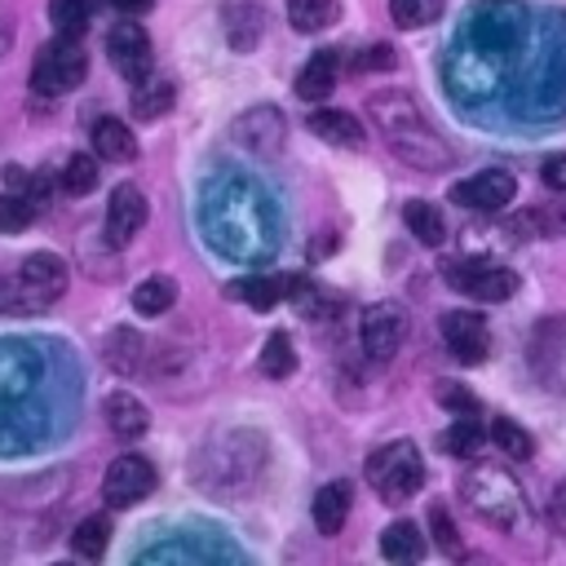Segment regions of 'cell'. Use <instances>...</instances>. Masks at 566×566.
<instances>
[{"label": "cell", "mask_w": 566, "mask_h": 566, "mask_svg": "<svg viewBox=\"0 0 566 566\" xmlns=\"http://www.w3.org/2000/svg\"><path fill=\"white\" fill-rule=\"evenodd\" d=\"M172 301H177V283H172L168 274H150V279H142V283L133 287V310L146 314V318L168 314Z\"/></svg>", "instance_id": "d4e9b609"}, {"label": "cell", "mask_w": 566, "mask_h": 566, "mask_svg": "<svg viewBox=\"0 0 566 566\" xmlns=\"http://www.w3.org/2000/svg\"><path fill=\"white\" fill-rule=\"evenodd\" d=\"M522 35L526 9L517 0H486L469 9L460 40L447 53V88L460 102H491L509 80V62L522 49Z\"/></svg>", "instance_id": "6da1fadb"}, {"label": "cell", "mask_w": 566, "mask_h": 566, "mask_svg": "<svg viewBox=\"0 0 566 566\" xmlns=\"http://www.w3.org/2000/svg\"><path fill=\"white\" fill-rule=\"evenodd\" d=\"M146 226V195L133 186V181H119L106 199V221H102V234L111 248H128L137 239V230Z\"/></svg>", "instance_id": "8fae6325"}, {"label": "cell", "mask_w": 566, "mask_h": 566, "mask_svg": "<svg viewBox=\"0 0 566 566\" xmlns=\"http://www.w3.org/2000/svg\"><path fill=\"white\" fill-rule=\"evenodd\" d=\"M438 13H442V0H389V18L402 31H416V27L438 22Z\"/></svg>", "instance_id": "d6a6232c"}, {"label": "cell", "mask_w": 566, "mask_h": 566, "mask_svg": "<svg viewBox=\"0 0 566 566\" xmlns=\"http://www.w3.org/2000/svg\"><path fill=\"white\" fill-rule=\"evenodd\" d=\"M438 327H442V340H447V349H451L455 363L473 367V363H482L491 354V332H486L482 314H473V310H447Z\"/></svg>", "instance_id": "7c38bea8"}, {"label": "cell", "mask_w": 566, "mask_h": 566, "mask_svg": "<svg viewBox=\"0 0 566 566\" xmlns=\"http://www.w3.org/2000/svg\"><path fill=\"white\" fill-rule=\"evenodd\" d=\"M394 66V49L389 44H371L354 57V71H389Z\"/></svg>", "instance_id": "f35d334b"}, {"label": "cell", "mask_w": 566, "mask_h": 566, "mask_svg": "<svg viewBox=\"0 0 566 566\" xmlns=\"http://www.w3.org/2000/svg\"><path fill=\"white\" fill-rule=\"evenodd\" d=\"M539 177H544V186H553V190L566 195V155H548L539 164Z\"/></svg>", "instance_id": "ab89813d"}, {"label": "cell", "mask_w": 566, "mask_h": 566, "mask_svg": "<svg viewBox=\"0 0 566 566\" xmlns=\"http://www.w3.org/2000/svg\"><path fill=\"white\" fill-rule=\"evenodd\" d=\"M31 221H35V203L27 195H18V190L0 195V234H22Z\"/></svg>", "instance_id": "d590c367"}, {"label": "cell", "mask_w": 566, "mask_h": 566, "mask_svg": "<svg viewBox=\"0 0 566 566\" xmlns=\"http://www.w3.org/2000/svg\"><path fill=\"white\" fill-rule=\"evenodd\" d=\"M513 195H517V181L504 168H486V172L451 186V203H460L469 212H500L513 203Z\"/></svg>", "instance_id": "30bf717a"}, {"label": "cell", "mask_w": 566, "mask_h": 566, "mask_svg": "<svg viewBox=\"0 0 566 566\" xmlns=\"http://www.w3.org/2000/svg\"><path fill=\"white\" fill-rule=\"evenodd\" d=\"M358 336H363V354H367V358L389 363V358L402 349V340H407V310H402L398 301H376V305H367Z\"/></svg>", "instance_id": "ba28073f"}, {"label": "cell", "mask_w": 566, "mask_h": 566, "mask_svg": "<svg viewBox=\"0 0 566 566\" xmlns=\"http://www.w3.org/2000/svg\"><path fill=\"white\" fill-rule=\"evenodd\" d=\"M57 296L44 292L40 283H31L27 274H9L0 279V314H35V310H49Z\"/></svg>", "instance_id": "ffe728a7"}, {"label": "cell", "mask_w": 566, "mask_h": 566, "mask_svg": "<svg viewBox=\"0 0 566 566\" xmlns=\"http://www.w3.org/2000/svg\"><path fill=\"white\" fill-rule=\"evenodd\" d=\"M226 35H230V44L234 49H252L256 44V35H261V9H252V4H226Z\"/></svg>", "instance_id": "f546056e"}, {"label": "cell", "mask_w": 566, "mask_h": 566, "mask_svg": "<svg viewBox=\"0 0 566 566\" xmlns=\"http://www.w3.org/2000/svg\"><path fill=\"white\" fill-rule=\"evenodd\" d=\"M155 482H159L155 464L146 455H137V451H124L119 460H111V469L102 478V500L111 509H133L137 500H146L155 491Z\"/></svg>", "instance_id": "52a82bcc"}, {"label": "cell", "mask_w": 566, "mask_h": 566, "mask_svg": "<svg viewBox=\"0 0 566 566\" xmlns=\"http://www.w3.org/2000/svg\"><path fill=\"white\" fill-rule=\"evenodd\" d=\"M557 212H562V230H566V208H557Z\"/></svg>", "instance_id": "7bdbcfd3"}, {"label": "cell", "mask_w": 566, "mask_h": 566, "mask_svg": "<svg viewBox=\"0 0 566 566\" xmlns=\"http://www.w3.org/2000/svg\"><path fill=\"white\" fill-rule=\"evenodd\" d=\"M305 128H310L314 137L332 142V146H363V124H358L349 111H336V106H318V111H310Z\"/></svg>", "instance_id": "d6986e66"}, {"label": "cell", "mask_w": 566, "mask_h": 566, "mask_svg": "<svg viewBox=\"0 0 566 566\" xmlns=\"http://www.w3.org/2000/svg\"><path fill=\"white\" fill-rule=\"evenodd\" d=\"M172 102H177V88H172V80L159 75V71H150L146 80L133 84V115H137V119H164Z\"/></svg>", "instance_id": "44dd1931"}, {"label": "cell", "mask_w": 566, "mask_h": 566, "mask_svg": "<svg viewBox=\"0 0 566 566\" xmlns=\"http://www.w3.org/2000/svg\"><path fill=\"white\" fill-rule=\"evenodd\" d=\"M18 274H27L31 283H40V287L53 292V296H62V287H66V261L53 256V252H31V256H22Z\"/></svg>", "instance_id": "83f0119b"}, {"label": "cell", "mask_w": 566, "mask_h": 566, "mask_svg": "<svg viewBox=\"0 0 566 566\" xmlns=\"http://www.w3.org/2000/svg\"><path fill=\"white\" fill-rule=\"evenodd\" d=\"M367 482L371 491L385 500V504H407L420 486H424V460L416 451V442L398 438V442H385L367 455Z\"/></svg>", "instance_id": "277c9868"}, {"label": "cell", "mask_w": 566, "mask_h": 566, "mask_svg": "<svg viewBox=\"0 0 566 566\" xmlns=\"http://www.w3.org/2000/svg\"><path fill=\"white\" fill-rule=\"evenodd\" d=\"M111 4H115L119 13H146V9L155 4V0H111Z\"/></svg>", "instance_id": "b9f144b4"}, {"label": "cell", "mask_w": 566, "mask_h": 566, "mask_svg": "<svg viewBox=\"0 0 566 566\" xmlns=\"http://www.w3.org/2000/svg\"><path fill=\"white\" fill-rule=\"evenodd\" d=\"M402 221H407V230H411L424 248H442L447 221H442V212H438L429 199H407V203H402Z\"/></svg>", "instance_id": "7402d4cb"}, {"label": "cell", "mask_w": 566, "mask_h": 566, "mask_svg": "<svg viewBox=\"0 0 566 566\" xmlns=\"http://www.w3.org/2000/svg\"><path fill=\"white\" fill-rule=\"evenodd\" d=\"M442 451L447 455H455V460H473L478 451H482V442H486V429L478 424V416H455L447 429H442Z\"/></svg>", "instance_id": "cb8c5ba5"}, {"label": "cell", "mask_w": 566, "mask_h": 566, "mask_svg": "<svg viewBox=\"0 0 566 566\" xmlns=\"http://www.w3.org/2000/svg\"><path fill=\"white\" fill-rule=\"evenodd\" d=\"M336 0H287V22L296 31H323L336 22Z\"/></svg>", "instance_id": "4dcf8cb0"}, {"label": "cell", "mask_w": 566, "mask_h": 566, "mask_svg": "<svg viewBox=\"0 0 566 566\" xmlns=\"http://www.w3.org/2000/svg\"><path fill=\"white\" fill-rule=\"evenodd\" d=\"M349 504H354V486L349 482H327L318 486L314 504H310V517L318 526V535H340L345 531V517H349Z\"/></svg>", "instance_id": "2e32d148"}, {"label": "cell", "mask_w": 566, "mask_h": 566, "mask_svg": "<svg viewBox=\"0 0 566 566\" xmlns=\"http://www.w3.org/2000/svg\"><path fill=\"white\" fill-rule=\"evenodd\" d=\"M106 424H111V433L119 442H133V438H142L150 429V411H146L142 398H133V394L119 389V394L106 398Z\"/></svg>", "instance_id": "ac0fdd59"}, {"label": "cell", "mask_w": 566, "mask_h": 566, "mask_svg": "<svg viewBox=\"0 0 566 566\" xmlns=\"http://www.w3.org/2000/svg\"><path fill=\"white\" fill-rule=\"evenodd\" d=\"M460 495H464V504H469L482 522H491V526H500V531H522L526 517H531L522 486H517L513 473L500 469V464H473V469H464Z\"/></svg>", "instance_id": "3957f363"}, {"label": "cell", "mask_w": 566, "mask_h": 566, "mask_svg": "<svg viewBox=\"0 0 566 566\" xmlns=\"http://www.w3.org/2000/svg\"><path fill=\"white\" fill-rule=\"evenodd\" d=\"M106 57L111 66L124 75V80H146L150 75V62H155V49H150V35L137 27V22H119L106 31Z\"/></svg>", "instance_id": "9c48e42d"}, {"label": "cell", "mask_w": 566, "mask_h": 566, "mask_svg": "<svg viewBox=\"0 0 566 566\" xmlns=\"http://www.w3.org/2000/svg\"><path fill=\"white\" fill-rule=\"evenodd\" d=\"M429 531H433V544L447 553V557H464V539L451 522V513L442 504H429Z\"/></svg>", "instance_id": "8d00e7d4"}, {"label": "cell", "mask_w": 566, "mask_h": 566, "mask_svg": "<svg viewBox=\"0 0 566 566\" xmlns=\"http://www.w3.org/2000/svg\"><path fill=\"white\" fill-rule=\"evenodd\" d=\"M336 71H340L336 49H318V53L301 66V75H296V97H301V102H323V97L336 88Z\"/></svg>", "instance_id": "e0dca14e"}, {"label": "cell", "mask_w": 566, "mask_h": 566, "mask_svg": "<svg viewBox=\"0 0 566 566\" xmlns=\"http://www.w3.org/2000/svg\"><path fill=\"white\" fill-rule=\"evenodd\" d=\"M380 553H385L389 562H420V553H424L420 526H416V522H389V526L380 531Z\"/></svg>", "instance_id": "484cf974"}, {"label": "cell", "mask_w": 566, "mask_h": 566, "mask_svg": "<svg viewBox=\"0 0 566 566\" xmlns=\"http://www.w3.org/2000/svg\"><path fill=\"white\" fill-rule=\"evenodd\" d=\"M296 371V349H292V336L287 332H270L265 345H261V376L270 380H283Z\"/></svg>", "instance_id": "f1b7e54d"}, {"label": "cell", "mask_w": 566, "mask_h": 566, "mask_svg": "<svg viewBox=\"0 0 566 566\" xmlns=\"http://www.w3.org/2000/svg\"><path fill=\"white\" fill-rule=\"evenodd\" d=\"M62 190L66 195H88L97 190V155H71L62 164Z\"/></svg>", "instance_id": "e575fe53"}, {"label": "cell", "mask_w": 566, "mask_h": 566, "mask_svg": "<svg viewBox=\"0 0 566 566\" xmlns=\"http://www.w3.org/2000/svg\"><path fill=\"white\" fill-rule=\"evenodd\" d=\"M88 142H93V155L106 159V164H133V159H137V137H133V128H128L124 119H115V115L93 119Z\"/></svg>", "instance_id": "5bb4252c"}, {"label": "cell", "mask_w": 566, "mask_h": 566, "mask_svg": "<svg viewBox=\"0 0 566 566\" xmlns=\"http://www.w3.org/2000/svg\"><path fill=\"white\" fill-rule=\"evenodd\" d=\"M84 75H88V57H84V49H80L75 35H57L31 62V88L44 93V97H57V93L80 88Z\"/></svg>", "instance_id": "5b68a950"}, {"label": "cell", "mask_w": 566, "mask_h": 566, "mask_svg": "<svg viewBox=\"0 0 566 566\" xmlns=\"http://www.w3.org/2000/svg\"><path fill=\"white\" fill-rule=\"evenodd\" d=\"M230 133H234V142H239L243 150H252V155L270 159V155H279L287 124H283V115H279L270 102H261V106H252L248 115H239V119L230 124Z\"/></svg>", "instance_id": "4fadbf2b"}, {"label": "cell", "mask_w": 566, "mask_h": 566, "mask_svg": "<svg viewBox=\"0 0 566 566\" xmlns=\"http://www.w3.org/2000/svg\"><path fill=\"white\" fill-rule=\"evenodd\" d=\"M9 44H13V13L0 4V57L9 53Z\"/></svg>", "instance_id": "60d3db41"}, {"label": "cell", "mask_w": 566, "mask_h": 566, "mask_svg": "<svg viewBox=\"0 0 566 566\" xmlns=\"http://www.w3.org/2000/svg\"><path fill=\"white\" fill-rule=\"evenodd\" d=\"M296 287H301V279H292V274H252V279H239L230 287V296L248 301L252 310H274L283 296H296Z\"/></svg>", "instance_id": "9a60e30c"}, {"label": "cell", "mask_w": 566, "mask_h": 566, "mask_svg": "<svg viewBox=\"0 0 566 566\" xmlns=\"http://www.w3.org/2000/svg\"><path fill=\"white\" fill-rule=\"evenodd\" d=\"M438 402L447 411H455V416H478V398L455 380H438Z\"/></svg>", "instance_id": "74e56055"}, {"label": "cell", "mask_w": 566, "mask_h": 566, "mask_svg": "<svg viewBox=\"0 0 566 566\" xmlns=\"http://www.w3.org/2000/svg\"><path fill=\"white\" fill-rule=\"evenodd\" d=\"M106 544H111V517L106 513H93L71 531V553L84 562H97L106 553Z\"/></svg>", "instance_id": "4316f807"}, {"label": "cell", "mask_w": 566, "mask_h": 566, "mask_svg": "<svg viewBox=\"0 0 566 566\" xmlns=\"http://www.w3.org/2000/svg\"><path fill=\"white\" fill-rule=\"evenodd\" d=\"M442 274L455 292H464L473 301H486V305L509 301L517 292V274L504 270V265H491V261H447Z\"/></svg>", "instance_id": "8992f818"}, {"label": "cell", "mask_w": 566, "mask_h": 566, "mask_svg": "<svg viewBox=\"0 0 566 566\" xmlns=\"http://www.w3.org/2000/svg\"><path fill=\"white\" fill-rule=\"evenodd\" d=\"M142 363H146L142 336L128 332V327H115V332L106 336V367L119 371V376H133V371H142Z\"/></svg>", "instance_id": "603a6c76"}, {"label": "cell", "mask_w": 566, "mask_h": 566, "mask_svg": "<svg viewBox=\"0 0 566 566\" xmlns=\"http://www.w3.org/2000/svg\"><path fill=\"white\" fill-rule=\"evenodd\" d=\"M49 22L57 35H84L88 27V0H49Z\"/></svg>", "instance_id": "836d02e7"}, {"label": "cell", "mask_w": 566, "mask_h": 566, "mask_svg": "<svg viewBox=\"0 0 566 566\" xmlns=\"http://www.w3.org/2000/svg\"><path fill=\"white\" fill-rule=\"evenodd\" d=\"M491 442L509 455V460H531L535 455V442H531V433L517 424V420H509V416H500V420H491Z\"/></svg>", "instance_id": "1f68e13d"}, {"label": "cell", "mask_w": 566, "mask_h": 566, "mask_svg": "<svg viewBox=\"0 0 566 566\" xmlns=\"http://www.w3.org/2000/svg\"><path fill=\"white\" fill-rule=\"evenodd\" d=\"M367 115L371 124L385 133L389 150L407 164V168H420V172H442L451 168V146L429 128V119L420 115V106L411 102V93L402 88H385V93H371L367 97Z\"/></svg>", "instance_id": "7a4b0ae2"}]
</instances>
